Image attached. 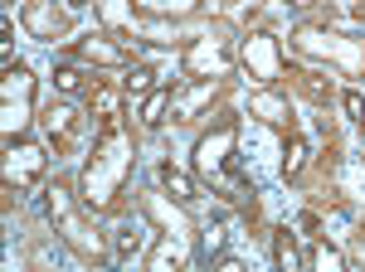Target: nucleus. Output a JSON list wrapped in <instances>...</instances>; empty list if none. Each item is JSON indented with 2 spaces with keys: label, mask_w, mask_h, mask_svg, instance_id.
I'll use <instances>...</instances> for the list:
<instances>
[{
  "label": "nucleus",
  "mask_w": 365,
  "mask_h": 272,
  "mask_svg": "<svg viewBox=\"0 0 365 272\" xmlns=\"http://www.w3.org/2000/svg\"><path fill=\"white\" fill-rule=\"evenodd\" d=\"M132 170H137V141L122 127V117H108L98 141H93L83 175H78V199H83L88 214H113L122 204V190H127Z\"/></svg>",
  "instance_id": "obj_1"
},
{
  "label": "nucleus",
  "mask_w": 365,
  "mask_h": 272,
  "mask_svg": "<svg viewBox=\"0 0 365 272\" xmlns=\"http://www.w3.org/2000/svg\"><path fill=\"white\" fill-rule=\"evenodd\" d=\"M78 190H68L63 180H54L49 190H44V214H49V224H54V234H58V244L68 248L78 263H108L113 258V244H108V234H98L93 224L83 219V199H73Z\"/></svg>",
  "instance_id": "obj_2"
},
{
  "label": "nucleus",
  "mask_w": 365,
  "mask_h": 272,
  "mask_svg": "<svg viewBox=\"0 0 365 272\" xmlns=\"http://www.w3.org/2000/svg\"><path fill=\"white\" fill-rule=\"evenodd\" d=\"M292 49L317 58V63L341 68L346 78H365V39H351V34H341L331 25H317V20L297 25L292 29Z\"/></svg>",
  "instance_id": "obj_3"
},
{
  "label": "nucleus",
  "mask_w": 365,
  "mask_h": 272,
  "mask_svg": "<svg viewBox=\"0 0 365 272\" xmlns=\"http://www.w3.org/2000/svg\"><path fill=\"white\" fill-rule=\"evenodd\" d=\"M34 93H39V78L29 73L25 63L5 68V83H0V132L5 141H20L34 122Z\"/></svg>",
  "instance_id": "obj_4"
},
{
  "label": "nucleus",
  "mask_w": 365,
  "mask_h": 272,
  "mask_svg": "<svg viewBox=\"0 0 365 272\" xmlns=\"http://www.w3.org/2000/svg\"><path fill=\"white\" fill-rule=\"evenodd\" d=\"M180 68H185V78H229V73L239 68V54H234V44H229L225 25L195 34V39L185 44V54H180Z\"/></svg>",
  "instance_id": "obj_5"
},
{
  "label": "nucleus",
  "mask_w": 365,
  "mask_h": 272,
  "mask_svg": "<svg viewBox=\"0 0 365 272\" xmlns=\"http://www.w3.org/2000/svg\"><path fill=\"white\" fill-rule=\"evenodd\" d=\"M234 146H239V117H225V122H215L210 132H200L195 156H190L200 180L220 185L225 175H234Z\"/></svg>",
  "instance_id": "obj_6"
},
{
  "label": "nucleus",
  "mask_w": 365,
  "mask_h": 272,
  "mask_svg": "<svg viewBox=\"0 0 365 272\" xmlns=\"http://www.w3.org/2000/svg\"><path fill=\"white\" fill-rule=\"evenodd\" d=\"M239 68H244L258 88H278V83L287 78V58H282L278 34H268V29L244 34V44H239Z\"/></svg>",
  "instance_id": "obj_7"
},
{
  "label": "nucleus",
  "mask_w": 365,
  "mask_h": 272,
  "mask_svg": "<svg viewBox=\"0 0 365 272\" xmlns=\"http://www.w3.org/2000/svg\"><path fill=\"white\" fill-rule=\"evenodd\" d=\"M141 214L151 219L161 234H175V239H185V244H195V239H200V224H195V214H190V204L175 199V194H166L161 185L141 190Z\"/></svg>",
  "instance_id": "obj_8"
},
{
  "label": "nucleus",
  "mask_w": 365,
  "mask_h": 272,
  "mask_svg": "<svg viewBox=\"0 0 365 272\" xmlns=\"http://www.w3.org/2000/svg\"><path fill=\"white\" fill-rule=\"evenodd\" d=\"M44 170H49V146H39V141H5V185L10 190H34L39 180H44Z\"/></svg>",
  "instance_id": "obj_9"
},
{
  "label": "nucleus",
  "mask_w": 365,
  "mask_h": 272,
  "mask_svg": "<svg viewBox=\"0 0 365 272\" xmlns=\"http://www.w3.org/2000/svg\"><path fill=\"white\" fill-rule=\"evenodd\" d=\"M68 54L78 58V63H88V68H137L132 49L122 39H113V34H78L68 44Z\"/></svg>",
  "instance_id": "obj_10"
},
{
  "label": "nucleus",
  "mask_w": 365,
  "mask_h": 272,
  "mask_svg": "<svg viewBox=\"0 0 365 272\" xmlns=\"http://www.w3.org/2000/svg\"><path fill=\"white\" fill-rule=\"evenodd\" d=\"M20 20H25V29L34 34V39H63L68 34V5L63 0H25V10H20Z\"/></svg>",
  "instance_id": "obj_11"
},
{
  "label": "nucleus",
  "mask_w": 365,
  "mask_h": 272,
  "mask_svg": "<svg viewBox=\"0 0 365 272\" xmlns=\"http://www.w3.org/2000/svg\"><path fill=\"white\" fill-rule=\"evenodd\" d=\"M44 136H49V151H73L78 146V132H83V117L78 108H68V103H54V108H44Z\"/></svg>",
  "instance_id": "obj_12"
},
{
  "label": "nucleus",
  "mask_w": 365,
  "mask_h": 272,
  "mask_svg": "<svg viewBox=\"0 0 365 272\" xmlns=\"http://www.w3.org/2000/svg\"><path fill=\"white\" fill-rule=\"evenodd\" d=\"M195 263V253L185 239H175V234H161L156 248L146 253V272H170V268H190Z\"/></svg>",
  "instance_id": "obj_13"
},
{
  "label": "nucleus",
  "mask_w": 365,
  "mask_h": 272,
  "mask_svg": "<svg viewBox=\"0 0 365 272\" xmlns=\"http://www.w3.org/2000/svg\"><path fill=\"white\" fill-rule=\"evenodd\" d=\"M220 93H225V78H195V83H190V93L180 98V108H175V122H195L205 108L220 103Z\"/></svg>",
  "instance_id": "obj_14"
},
{
  "label": "nucleus",
  "mask_w": 365,
  "mask_h": 272,
  "mask_svg": "<svg viewBox=\"0 0 365 272\" xmlns=\"http://www.w3.org/2000/svg\"><path fill=\"white\" fill-rule=\"evenodd\" d=\"M141 20H195L205 10V0H132Z\"/></svg>",
  "instance_id": "obj_15"
},
{
  "label": "nucleus",
  "mask_w": 365,
  "mask_h": 272,
  "mask_svg": "<svg viewBox=\"0 0 365 272\" xmlns=\"http://www.w3.org/2000/svg\"><path fill=\"white\" fill-rule=\"evenodd\" d=\"M249 117L268 122V127H282L292 117V103H287V93H278V88H258L249 98Z\"/></svg>",
  "instance_id": "obj_16"
},
{
  "label": "nucleus",
  "mask_w": 365,
  "mask_h": 272,
  "mask_svg": "<svg viewBox=\"0 0 365 272\" xmlns=\"http://www.w3.org/2000/svg\"><path fill=\"white\" fill-rule=\"evenodd\" d=\"M175 93H180V83H156V88L146 93V103H141V127H146V132H156V127L166 122V108H170Z\"/></svg>",
  "instance_id": "obj_17"
},
{
  "label": "nucleus",
  "mask_w": 365,
  "mask_h": 272,
  "mask_svg": "<svg viewBox=\"0 0 365 272\" xmlns=\"http://www.w3.org/2000/svg\"><path fill=\"white\" fill-rule=\"evenodd\" d=\"M98 5V20H103V29L108 34H132V0H93Z\"/></svg>",
  "instance_id": "obj_18"
},
{
  "label": "nucleus",
  "mask_w": 365,
  "mask_h": 272,
  "mask_svg": "<svg viewBox=\"0 0 365 272\" xmlns=\"http://www.w3.org/2000/svg\"><path fill=\"white\" fill-rule=\"evenodd\" d=\"M273 263H278L282 272L307 268V253L297 248V234H287V229H273Z\"/></svg>",
  "instance_id": "obj_19"
},
{
  "label": "nucleus",
  "mask_w": 365,
  "mask_h": 272,
  "mask_svg": "<svg viewBox=\"0 0 365 272\" xmlns=\"http://www.w3.org/2000/svg\"><path fill=\"white\" fill-rule=\"evenodd\" d=\"M307 268H312V272H346V268H351V258H346L336 244L317 239V244L307 248Z\"/></svg>",
  "instance_id": "obj_20"
},
{
  "label": "nucleus",
  "mask_w": 365,
  "mask_h": 272,
  "mask_svg": "<svg viewBox=\"0 0 365 272\" xmlns=\"http://www.w3.org/2000/svg\"><path fill=\"white\" fill-rule=\"evenodd\" d=\"M156 185H161V190L166 194H175V199H185V204H190V199H195V180H190V175H185V170H175V165H161V170H156Z\"/></svg>",
  "instance_id": "obj_21"
},
{
  "label": "nucleus",
  "mask_w": 365,
  "mask_h": 272,
  "mask_svg": "<svg viewBox=\"0 0 365 272\" xmlns=\"http://www.w3.org/2000/svg\"><path fill=\"white\" fill-rule=\"evenodd\" d=\"M54 88L73 98V93H93V88H98V78H88L78 63H54Z\"/></svg>",
  "instance_id": "obj_22"
},
{
  "label": "nucleus",
  "mask_w": 365,
  "mask_h": 272,
  "mask_svg": "<svg viewBox=\"0 0 365 272\" xmlns=\"http://www.w3.org/2000/svg\"><path fill=\"white\" fill-rule=\"evenodd\" d=\"M141 248H146V234H141V229H132V224H122V229L113 234V258H117V263L141 258Z\"/></svg>",
  "instance_id": "obj_23"
},
{
  "label": "nucleus",
  "mask_w": 365,
  "mask_h": 272,
  "mask_svg": "<svg viewBox=\"0 0 365 272\" xmlns=\"http://www.w3.org/2000/svg\"><path fill=\"white\" fill-rule=\"evenodd\" d=\"M307 141H302V136H292V141H287V161H282V180H287V185H297V180H302V170H307Z\"/></svg>",
  "instance_id": "obj_24"
},
{
  "label": "nucleus",
  "mask_w": 365,
  "mask_h": 272,
  "mask_svg": "<svg viewBox=\"0 0 365 272\" xmlns=\"http://www.w3.org/2000/svg\"><path fill=\"white\" fill-rule=\"evenodd\" d=\"M151 78H156V68H132L127 83H122V88H127V98H146V93H151Z\"/></svg>",
  "instance_id": "obj_25"
},
{
  "label": "nucleus",
  "mask_w": 365,
  "mask_h": 272,
  "mask_svg": "<svg viewBox=\"0 0 365 272\" xmlns=\"http://www.w3.org/2000/svg\"><path fill=\"white\" fill-rule=\"evenodd\" d=\"M341 108H346V117H351L356 127H365V93L361 88H351V93L341 98Z\"/></svg>",
  "instance_id": "obj_26"
},
{
  "label": "nucleus",
  "mask_w": 365,
  "mask_h": 272,
  "mask_svg": "<svg viewBox=\"0 0 365 272\" xmlns=\"http://www.w3.org/2000/svg\"><path fill=\"white\" fill-rule=\"evenodd\" d=\"M220 253H225V224H210V229H205V258L215 263Z\"/></svg>",
  "instance_id": "obj_27"
},
{
  "label": "nucleus",
  "mask_w": 365,
  "mask_h": 272,
  "mask_svg": "<svg viewBox=\"0 0 365 272\" xmlns=\"http://www.w3.org/2000/svg\"><path fill=\"white\" fill-rule=\"evenodd\" d=\"M346 258H351L356 268H365V234H356V239H351V253H346Z\"/></svg>",
  "instance_id": "obj_28"
},
{
  "label": "nucleus",
  "mask_w": 365,
  "mask_h": 272,
  "mask_svg": "<svg viewBox=\"0 0 365 272\" xmlns=\"http://www.w3.org/2000/svg\"><path fill=\"white\" fill-rule=\"evenodd\" d=\"M229 10L234 15H253V10H263V0H229Z\"/></svg>",
  "instance_id": "obj_29"
},
{
  "label": "nucleus",
  "mask_w": 365,
  "mask_h": 272,
  "mask_svg": "<svg viewBox=\"0 0 365 272\" xmlns=\"http://www.w3.org/2000/svg\"><path fill=\"white\" fill-rule=\"evenodd\" d=\"M282 5H292V10H317L322 0H282Z\"/></svg>",
  "instance_id": "obj_30"
},
{
  "label": "nucleus",
  "mask_w": 365,
  "mask_h": 272,
  "mask_svg": "<svg viewBox=\"0 0 365 272\" xmlns=\"http://www.w3.org/2000/svg\"><path fill=\"white\" fill-rule=\"evenodd\" d=\"M351 15H356V20L365 25V0H351Z\"/></svg>",
  "instance_id": "obj_31"
},
{
  "label": "nucleus",
  "mask_w": 365,
  "mask_h": 272,
  "mask_svg": "<svg viewBox=\"0 0 365 272\" xmlns=\"http://www.w3.org/2000/svg\"><path fill=\"white\" fill-rule=\"evenodd\" d=\"M63 5H68V10H83V5H93V0H63Z\"/></svg>",
  "instance_id": "obj_32"
},
{
  "label": "nucleus",
  "mask_w": 365,
  "mask_h": 272,
  "mask_svg": "<svg viewBox=\"0 0 365 272\" xmlns=\"http://www.w3.org/2000/svg\"><path fill=\"white\" fill-rule=\"evenodd\" d=\"M10 5H15V0H10Z\"/></svg>",
  "instance_id": "obj_33"
}]
</instances>
